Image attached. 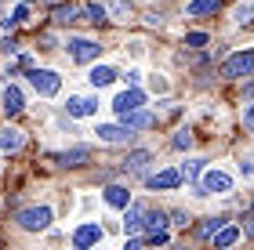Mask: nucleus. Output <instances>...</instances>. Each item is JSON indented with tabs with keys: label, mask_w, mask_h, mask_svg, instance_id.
<instances>
[{
	"label": "nucleus",
	"mask_w": 254,
	"mask_h": 250,
	"mask_svg": "<svg viewBox=\"0 0 254 250\" xmlns=\"http://www.w3.org/2000/svg\"><path fill=\"white\" fill-rule=\"evenodd\" d=\"M171 218H175V225H182V229L189 225V214H182V210H178V214H171Z\"/></svg>",
	"instance_id": "obj_30"
},
{
	"label": "nucleus",
	"mask_w": 254,
	"mask_h": 250,
	"mask_svg": "<svg viewBox=\"0 0 254 250\" xmlns=\"http://www.w3.org/2000/svg\"><path fill=\"white\" fill-rule=\"evenodd\" d=\"M207 40H211L207 33H189V37H186V44H189V48H203Z\"/></svg>",
	"instance_id": "obj_26"
},
{
	"label": "nucleus",
	"mask_w": 254,
	"mask_h": 250,
	"mask_svg": "<svg viewBox=\"0 0 254 250\" xmlns=\"http://www.w3.org/2000/svg\"><path fill=\"white\" fill-rule=\"evenodd\" d=\"M98 240H102V229H98L95 221H91V225H80V229L73 232V247H80V250H84V247H95Z\"/></svg>",
	"instance_id": "obj_11"
},
{
	"label": "nucleus",
	"mask_w": 254,
	"mask_h": 250,
	"mask_svg": "<svg viewBox=\"0 0 254 250\" xmlns=\"http://www.w3.org/2000/svg\"><path fill=\"white\" fill-rule=\"evenodd\" d=\"M11 18H15V22H26V18H29V4H26V0H22L15 11H11Z\"/></svg>",
	"instance_id": "obj_27"
},
{
	"label": "nucleus",
	"mask_w": 254,
	"mask_h": 250,
	"mask_svg": "<svg viewBox=\"0 0 254 250\" xmlns=\"http://www.w3.org/2000/svg\"><path fill=\"white\" fill-rule=\"evenodd\" d=\"M192 145V134L189 131H178V138H175V149H189Z\"/></svg>",
	"instance_id": "obj_28"
},
{
	"label": "nucleus",
	"mask_w": 254,
	"mask_h": 250,
	"mask_svg": "<svg viewBox=\"0 0 254 250\" xmlns=\"http://www.w3.org/2000/svg\"><path fill=\"white\" fill-rule=\"evenodd\" d=\"M182 185V170H160L149 178V189H178Z\"/></svg>",
	"instance_id": "obj_14"
},
{
	"label": "nucleus",
	"mask_w": 254,
	"mask_h": 250,
	"mask_svg": "<svg viewBox=\"0 0 254 250\" xmlns=\"http://www.w3.org/2000/svg\"><path fill=\"white\" fill-rule=\"evenodd\" d=\"M65 112H69V116H95L98 101L95 98H69L65 101Z\"/></svg>",
	"instance_id": "obj_12"
},
{
	"label": "nucleus",
	"mask_w": 254,
	"mask_h": 250,
	"mask_svg": "<svg viewBox=\"0 0 254 250\" xmlns=\"http://www.w3.org/2000/svg\"><path fill=\"white\" fill-rule=\"evenodd\" d=\"M251 210H254V203H251Z\"/></svg>",
	"instance_id": "obj_31"
},
{
	"label": "nucleus",
	"mask_w": 254,
	"mask_h": 250,
	"mask_svg": "<svg viewBox=\"0 0 254 250\" xmlns=\"http://www.w3.org/2000/svg\"><path fill=\"white\" fill-rule=\"evenodd\" d=\"M203 163H207V160H189V163H186V170H182V174H186V178H200Z\"/></svg>",
	"instance_id": "obj_25"
},
{
	"label": "nucleus",
	"mask_w": 254,
	"mask_h": 250,
	"mask_svg": "<svg viewBox=\"0 0 254 250\" xmlns=\"http://www.w3.org/2000/svg\"><path fill=\"white\" fill-rule=\"evenodd\" d=\"M233 189V178L225 174V170H200V181H196V192L200 196H214V192H229Z\"/></svg>",
	"instance_id": "obj_1"
},
{
	"label": "nucleus",
	"mask_w": 254,
	"mask_h": 250,
	"mask_svg": "<svg viewBox=\"0 0 254 250\" xmlns=\"http://www.w3.org/2000/svg\"><path fill=\"white\" fill-rule=\"evenodd\" d=\"M62 167H84L87 160H91V149H84V145H76V149H69V152H59L55 156Z\"/></svg>",
	"instance_id": "obj_13"
},
{
	"label": "nucleus",
	"mask_w": 254,
	"mask_h": 250,
	"mask_svg": "<svg viewBox=\"0 0 254 250\" xmlns=\"http://www.w3.org/2000/svg\"><path fill=\"white\" fill-rule=\"evenodd\" d=\"M69 54H73V62H95L98 54H102V48L95 40H84V37H69Z\"/></svg>",
	"instance_id": "obj_5"
},
{
	"label": "nucleus",
	"mask_w": 254,
	"mask_h": 250,
	"mask_svg": "<svg viewBox=\"0 0 254 250\" xmlns=\"http://www.w3.org/2000/svg\"><path fill=\"white\" fill-rule=\"evenodd\" d=\"M120 123H127L131 131H145V127H153V123H156V116L138 105V109H131V112H120Z\"/></svg>",
	"instance_id": "obj_9"
},
{
	"label": "nucleus",
	"mask_w": 254,
	"mask_h": 250,
	"mask_svg": "<svg viewBox=\"0 0 254 250\" xmlns=\"http://www.w3.org/2000/svg\"><path fill=\"white\" fill-rule=\"evenodd\" d=\"M98 138L102 142H131L134 138V131L127 127V123H98Z\"/></svg>",
	"instance_id": "obj_6"
},
{
	"label": "nucleus",
	"mask_w": 254,
	"mask_h": 250,
	"mask_svg": "<svg viewBox=\"0 0 254 250\" xmlns=\"http://www.w3.org/2000/svg\"><path fill=\"white\" fill-rule=\"evenodd\" d=\"M218 7H222V0H189L186 11H189L192 18H203V15H214Z\"/></svg>",
	"instance_id": "obj_17"
},
{
	"label": "nucleus",
	"mask_w": 254,
	"mask_h": 250,
	"mask_svg": "<svg viewBox=\"0 0 254 250\" xmlns=\"http://www.w3.org/2000/svg\"><path fill=\"white\" fill-rule=\"evenodd\" d=\"M222 225H225L222 218H207V221L200 225V229H196V236H200V240H211V236H214L218 229H222Z\"/></svg>",
	"instance_id": "obj_23"
},
{
	"label": "nucleus",
	"mask_w": 254,
	"mask_h": 250,
	"mask_svg": "<svg viewBox=\"0 0 254 250\" xmlns=\"http://www.w3.org/2000/svg\"><path fill=\"white\" fill-rule=\"evenodd\" d=\"M149 160H153V156H149L145 149H134V152H127V160H124V167H127V170H142V167H145Z\"/></svg>",
	"instance_id": "obj_22"
},
{
	"label": "nucleus",
	"mask_w": 254,
	"mask_h": 250,
	"mask_svg": "<svg viewBox=\"0 0 254 250\" xmlns=\"http://www.w3.org/2000/svg\"><path fill=\"white\" fill-rule=\"evenodd\" d=\"M26 4H29V0H26Z\"/></svg>",
	"instance_id": "obj_32"
},
{
	"label": "nucleus",
	"mask_w": 254,
	"mask_h": 250,
	"mask_svg": "<svg viewBox=\"0 0 254 250\" xmlns=\"http://www.w3.org/2000/svg\"><path fill=\"white\" fill-rule=\"evenodd\" d=\"M244 123H247L251 131H254V105H247V112H244Z\"/></svg>",
	"instance_id": "obj_29"
},
{
	"label": "nucleus",
	"mask_w": 254,
	"mask_h": 250,
	"mask_svg": "<svg viewBox=\"0 0 254 250\" xmlns=\"http://www.w3.org/2000/svg\"><path fill=\"white\" fill-rule=\"evenodd\" d=\"M87 80H91V87H109L113 80H117V69H109V65H95Z\"/></svg>",
	"instance_id": "obj_18"
},
{
	"label": "nucleus",
	"mask_w": 254,
	"mask_h": 250,
	"mask_svg": "<svg viewBox=\"0 0 254 250\" xmlns=\"http://www.w3.org/2000/svg\"><path fill=\"white\" fill-rule=\"evenodd\" d=\"M0 109H4L7 116H18V112L26 109V98H22V91H18L15 84L4 87V95H0Z\"/></svg>",
	"instance_id": "obj_7"
},
{
	"label": "nucleus",
	"mask_w": 254,
	"mask_h": 250,
	"mask_svg": "<svg viewBox=\"0 0 254 250\" xmlns=\"http://www.w3.org/2000/svg\"><path fill=\"white\" fill-rule=\"evenodd\" d=\"M251 73H254V51H236L222 62V76H229V80H240Z\"/></svg>",
	"instance_id": "obj_3"
},
{
	"label": "nucleus",
	"mask_w": 254,
	"mask_h": 250,
	"mask_svg": "<svg viewBox=\"0 0 254 250\" xmlns=\"http://www.w3.org/2000/svg\"><path fill=\"white\" fill-rule=\"evenodd\" d=\"M84 15H87L91 26H102V22H106V7H102V4H91V7H84Z\"/></svg>",
	"instance_id": "obj_24"
},
{
	"label": "nucleus",
	"mask_w": 254,
	"mask_h": 250,
	"mask_svg": "<svg viewBox=\"0 0 254 250\" xmlns=\"http://www.w3.org/2000/svg\"><path fill=\"white\" fill-rule=\"evenodd\" d=\"M164 225H167V214H164V210H149V207H142V229L156 232V229H164Z\"/></svg>",
	"instance_id": "obj_19"
},
{
	"label": "nucleus",
	"mask_w": 254,
	"mask_h": 250,
	"mask_svg": "<svg viewBox=\"0 0 254 250\" xmlns=\"http://www.w3.org/2000/svg\"><path fill=\"white\" fill-rule=\"evenodd\" d=\"M124 232H138L142 229V203H127L124 207Z\"/></svg>",
	"instance_id": "obj_16"
},
{
	"label": "nucleus",
	"mask_w": 254,
	"mask_h": 250,
	"mask_svg": "<svg viewBox=\"0 0 254 250\" xmlns=\"http://www.w3.org/2000/svg\"><path fill=\"white\" fill-rule=\"evenodd\" d=\"M211 240H214V247H233V243L240 240V229H236V225H222Z\"/></svg>",
	"instance_id": "obj_20"
},
{
	"label": "nucleus",
	"mask_w": 254,
	"mask_h": 250,
	"mask_svg": "<svg viewBox=\"0 0 254 250\" xmlns=\"http://www.w3.org/2000/svg\"><path fill=\"white\" fill-rule=\"evenodd\" d=\"M102 196H106V203H109V207H127V203H131V192H127L124 185H109L106 192H102Z\"/></svg>",
	"instance_id": "obj_15"
},
{
	"label": "nucleus",
	"mask_w": 254,
	"mask_h": 250,
	"mask_svg": "<svg viewBox=\"0 0 254 250\" xmlns=\"http://www.w3.org/2000/svg\"><path fill=\"white\" fill-rule=\"evenodd\" d=\"M18 225L26 232H40V229H48V225H51V210L48 207H29V210L18 214Z\"/></svg>",
	"instance_id": "obj_4"
},
{
	"label": "nucleus",
	"mask_w": 254,
	"mask_h": 250,
	"mask_svg": "<svg viewBox=\"0 0 254 250\" xmlns=\"http://www.w3.org/2000/svg\"><path fill=\"white\" fill-rule=\"evenodd\" d=\"M26 145V134L18 127H0V152H18Z\"/></svg>",
	"instance_id": "obj_10"
},
{
	"label": "nucleus",
	"mask_w": 254,
	"mask_h": 250,
	"mask_svg": "<svg viewBox=\"0 0 254 250\" xmlns=\"http://www.w3.org/2000/svg\"><path fill=\"white\" fill-rule=\"evenodd\" d=\"M138 105H145V95H142L138 87H127V91H120V95H117V101H113L117 116H120V112H131V109H138Z\"/></svg>",
	"instance_id": "obj_8"
},
{
	"label": "nucleus",
	"mask_w": 254,
	"mask_h": 250,
	"mask_svg": "<svg viewBox=\"0 0 254 250\" xmlns=\"http://www.w3.org/2000/svg\"><path fill=\"white\" fill-rule=\"evenodd\" d=\"M76 18H80V7H73V4L55 7V22H59V26H69V22H76Z\"/></svg>",
	"instance_id": "obj_21"
},
{
	"label": "nucleus",
	"mask_w": 254,
	"mask_h": 250,
	"mask_svg": "<svg viewBox=\"0 0 254 250\" xmlns=\"http://www.w3.org/2000/svg\"><path fill=\"white\" fill-rule=\"evenodd\" d=\"M26 76H29L33 91H37V95H44V98L59 95V87H62V76H59V73H51V69H33V65H29Z\"/></svg>",
	"instance_id": "obj_2"
}]
</instances>
